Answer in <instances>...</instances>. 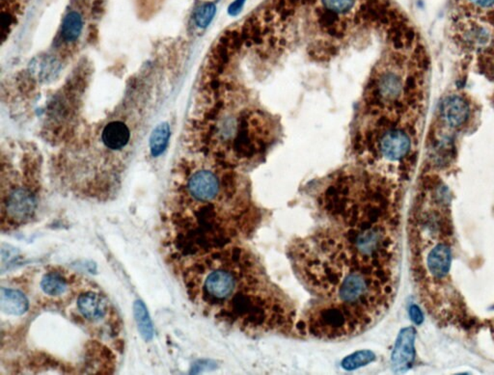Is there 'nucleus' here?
<instances>
[{
	"label": "nucleus",
	"instance_id": "f257e3e1",
	"mask_svg": "<svg viewBox=\"0 0 494 375\" xmlns=\"http://www.w3.org/2000/svg\"><path fill=\"white\" fill-rule=\"evenodd\" d=\"M397 187L357 166L328 177L312 231L290 244L295 276L310 295L295 330L343 340L370 329L390 307L400 226Z\"/></svg>",
	"mask_w": 494,
	"mask_h": 375
},
{
	"label": "nucleus",
	"instance_id": "f03ea898",
	"mask_svg": "<svg viewBox=\"0 0 494 375\" xmlns=\"http://www.w3.org/2000/svg\"><path fill=\"white\" fill-rule=\"evenodd\" d=\"M203 302L217 319L242 333H291L295 304L270 278L259 257L231 244L209 255L200 266Z\"/></svg>",
	"mask_w": 494,
	"mask_h": 375
},
{
	"label": "nucleus",
	"instance_id": "7ed1b4c3",
	"mask_svg": "<svg viewBox=\"0 0 494 375\" xmlns=\"http://www.w3.org/2000/svg\"><path fill=\"white\" fill-rule=\"evenodd\" d=\"M415 330L406 327L399 334L392 353V366L395 372L408 371L415 359Z\"/></svg>",
	"mask_w": 494,
	"mask_h": 375
},
{
	"label": "nucleus",
	"instance_id": "20e7f679",
	"mask_svg": "<svg viewBox=\"0 0 494 375\" xmlns=\"http://www.w3.org/2000/svg\"><path fill=\"white\" fill-rule=\"evenodd\" d=\"M36 200L29 190L17 189L9 194L6 201L7 214L16 221H26L33 215Z\"/></svg>",
	"mask_w": 494,
	"mask_h": 375
},
{
	"label": "nucleus",
	"instance_id": "39448f33",
	"mask_svg": "<svg viewBox=\"0 0 494 375\" xmlns=\"http://www.w3.org/2000/svg\"><path fill=\"white\" fill-rule=\"evenodd\" d=\"M470 110L468 102L460 96L446 97L441 104V118L450 127H460L468 121Z\"/></svg>",
	"mask_w": 494,
	"mask_h": 375
},
{
	"label": "nucleus",
	"instance_id": "423d86ee",
	"mask_svg": "<svg viewBox=\"0 0 494 375\" xmlns=\"http://www.w3.org/2000/svg\"><path fill=\"white\" fill-rule=\"evenodd\" d=\"M102 139L105 147L111 151H119L129 143L130 129L121 121L110 122L102 131Z\"/></svg>",
	"mask_w": 494,
	"mask_h": 375
},
{
	"label": "nucleus",
	"instance_id": "0eeeda50",
	"mask_svg": "<svg viewBox=\"0 0 494 375\" xmlns=\"http://www.w3.org/2000/svg\"><path fill=\"white\" fill-rule=\"evenodd\" d=\"M452 255L447 245L440 244L431 250L427 257V267L431 274L436 279H441L448 274Z\"/></svg>",
	"mask_w": 494,
	"mask_h": 375
},
{
	"label": "nucleus",
	"instance_id": "6e6552de",
	"mask_svg": "<svg viewBox=\"0 0 494 375\" xmlns=\"http://www.w3.org/2000/svg\"><path fill=\"white\" fill-rule=\"evenodd\" d=\"M77 307L82 316L91 321L102 319L107 311V302L96 292H87L80 295L77 300Z\"/></svg>",
	"mask_w": 494,
	"mask_h": 375
},
{
	"label": "nucleus",
	"instance_id": "1a4fd4ad",
	"mask_svg": "<svg viewBox=\"0 0 494 375\" xmlns=\"http://www.w3.org/2000/svg\"><path fill=\"white\" fill-rule=\"evenodd\" d=\"M0 307L2 311L11 316H22L29 308V300L21 292L2 287L0 294Z\"/></svg>",
	"mask_w": 494,
	"mask_h": 375
},
{
	"label": "nucleus",
	"instance_id": "9d476101",
	"mask_svg": "<svg viewBox=\"0 0 494 375\" xmlns=\"http://www.w3.org/2000/svg\"><path fill=\"white\" fill-rule=\"evenodd\" d=\"M84 29V19L82 15L77 11H72L64 17L62 24V37L64 41L72 42L77 41Z\"/></svg>",
	"mask_w": 494,
	"mask_h": 375
},
{
	"label": "nucleus",
	"instance_id": "9b49d317",
	"mask_svg": "<svg viewBox=\"0 0 494 375\" xmlns=\"http://www.w3.org/2000/svg\"><path fill=\"white\" fill-rule=\"evenodd\" d=\"M170 127L167 122H162L153 131L150 137V150L153 157H157L164 154L169 144Z\"/></svg>",
	"mask_w": 494,
	"mask_h": 375
},
{
	"label": "nucleus",
	"instance_id": "f8f14e48",
	"mask_svg": "<svg viewBox=\"0 0 494 375\" xmlns=\"http://www.w3.org/2000/svg\"><path fill=\"white\" fill-rule=\"evenodd\" d=\"M134 312L135 321L137 322V326H139V330L143 339L145 341H151L153 337H154V328H153L149 312H148L146 306H145L141 300L135 301Z\"/></svg>",
	"mask_w": 494,
	"mask_h": 375
},
{
	"label": "nucleus",
	"instance_id": "ddd939ff",
	"mask_svg": "<svg viewBox=\"0 0 494 375\" xmlns=\"http://www.w3.org/2000/svg\"><path fill=\"white\" fill-rule=\"evenodd\" d=\"M454 144L449 139H441L433 147V161L438 167L447 166L454 157Z\"/></svg>",
	"mask_w": 494,
	"mask_h": 375
},
{
	"label": "nucleus",
	"instance_id": "4468645a",
	"mask_svg": "<svg viewBox=\"0 0 494 375\" xmlns=\"http://www.w3.org/2000/svg\"><path fill=\"white\" fill-rule=\"evenodd\" d=\"M43 292L51 296H60L67 291V282L56 273L45 275L41 281Z\"/></svg>",
	"mask_w": 494,
	"mask_h": 375
},
{
	"label": "nucleus",
	"instance_id": "2eb2a0df",
	"mask_svg": "<svg viewBox=\"0 0 494 375\" xmlns=\"http://www.w3.org/2000/svg\"><path fill=\"white\" fill-rule=\"evenodd\" d=\"M375 353L370 350H361L346 357L342 362V367L346 371H355L361 367L367 366L371 362L375 361Z\"/></svg>",
	"mask_w": 494,
	"mask_h": 375
},
{
	"label": "nucleus",
	"instance_id": "dca6fc26",
	"mask_svg": "<svg viewBox=\"0 0 494 375\" xmlns=\"http://www.w3.org/2000/svg\"><path fill=\"white\" fill-rule=\"evenodd\" d=\"M458 6L476 14H494V0H456Z\"/></svg>",
	"mask_w": 494,
	"mask_h": 375
},
{
	"label": "nucleus",
	"instance_id": "f3484780",
	"mask_svg": "<svg viewBox=\"0 0 494 375\" xmlns=\"http://www.w3.org/2000/svg\"><path fill=\"white\" fill-rule=\"evenodd\" d=\"M215 13H217V7H215V5L212 3V2H207V3L200 5V6L195 10V24H196V26L200 27V29H206V27L209 26V24L212 22Z\"/></svg>",
	"mask_w": 494,
	"mask_h": 375
},
{
	"label": "nucleus",
	"instance_id": "a211bd4d",
	"mask_svg": "<svg viewBox=\"0 0 494 375\" xmlns=\"http://www.w3.org/2000/svg\"><path fill=\"white\" fill-rule=\"evenodd\" d=\"M410 316L411 321L415 322L416 325H420L423 324V312L422 311H421L420 308H419L417 305H412V306L410 307Z\"/></svg>",
	"mask_w": 494,
	"mask_h": 375
},
{
	"label": "nucleus",
	"instance_id": "6ab92c4d",
	"mask_svg": "<svg viewBox=\"0 0 494 375\" xmlns=\"http://www.w3.org/2000/svg\"><path fill=\"white\" fill-rule=\"evenodd\" d=\"M245 0H236L234 3L231 4L229 7L230 14L236 15L239 13L240 9L242 8L243 4H245Z\"/></svg>",
	"mask_w": 494,
	"mask_h": 375
},
{
	"label": "nucleus",
	"instance_id": "aec40b11",
	"mask_svg": "<svg viewBox=\"0 0 494 375\" xmlns=\"http://www.w3.org/2000/svg\"><path fill=\"white\" fill-rule=\"evenodd\" d=\"M12 21H13V17L11 15L8 13H2L1 15V26L2 29H6L7 27L11 26Z\"/></svg>",
	"mask_w": 494,
	"mask_h": 375
},
{
	"label": "nucleus",
	"instance_id": "412c9836",
	"mask_svg": "<svg viewBox=\"0 0 494 375\" xmlns=\"http://www.w3.org/2000/svg\"><path fill=\"white\" fill-rule=\"evenodd\" d=\"M105 7V2L104 0H96L95 1L94 6H93L92 8V14L94 15V16H97V15H100L101 13V11L104 10Z\"/></svg>",
	"mask_w": 494,
	"mask_h": 375
}]
</instances>
